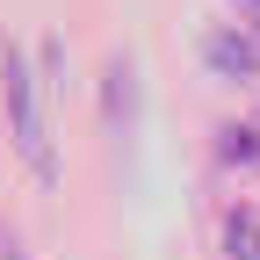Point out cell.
<instances>
[{
  "label": "cell",
  "mask_w": 260,
  "mask_h": 260,
  "mask_svg": "<svg viewBox=\"0 0 260 260\" xmlns=\"http://www.w3.org/2000/svg\"><path fill=\"white\" fill-rule=\"evenodd\" d=\"M203 58H210V73H217V80H239V87L260 80V37H253L246 22H210Z\"/></svg>",
  "instance_id": "cell-1"
},
{
  "label": "cell",
  "mask_w": 260,
  "mask_h": 260,
  "mask_svg": "<svg viewBox=\"0 0 260 260\" xmlns=\"http://www.w3.org/2000/svg\"><path fill=\"white\" fill-rule=\"evenodd\" d=\"M8 102H15V130H22V152L51 174V152H44V123H37V94H29V73L8 58Z\"/></svg>",
  "instance_id": "cell-2"
},
{
  "label": "cell",
  "mask_w": 260,
  "mask_h": 260,
  "mask_svg": "<svg viewBox=\"0 0 260 260\" xmlns=\"http://www.w3.org/2000/svg\"><path fill=\"white\" fill-rule=\"evenodd\" d=\"M224 159H260V109L246 116V123H232V130H224V145H217Z\"/></svg>",
  "instance_id": "cell-3"
},
{
  "label": "cell",
  "mask_w": 260,
  "mask_h": 260,
  "mask_svg": "<svg viewBox=\"0 0 260 260\" xmlns=\"http://www.w3.org/2000/svg\"><path fill=\"white\" fill-rule=\"evenodd\" d=\"M246 15H253V22H246V29H253V37H260V8H246Z\"/></svg>",
  "instance_id": "cell-4"
}]
</instances>
